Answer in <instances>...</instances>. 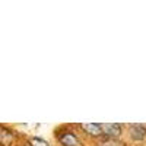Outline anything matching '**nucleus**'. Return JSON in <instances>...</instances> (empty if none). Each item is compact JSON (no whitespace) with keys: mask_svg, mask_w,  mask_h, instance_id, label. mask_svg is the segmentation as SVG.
Instances as JSON below:
<instances>
[{"mask_svg":"<svg viewBox=\"0 0 146 146\" xmlns=\"http://www.w3.org/2000/svg\"><path fill=\"white\" fill-rule=\"evenodd\" d=\"M12 139H13V135L9 130H6L5 127H0V143L9 145L12 142Z\"/></svg>","mask_w":146,"mask_h":146,"instance_id":"nucleus-4","label":"nucleus"},{"mask_svg":"<svg viewBox=\"0 0 146 146\" xmlns=\"http://www.w3.org/2000/svg\"><path fill=\"white\" fill-rule=\"evenodd\" d=\"M82 129L85 131H88V135H91V136H100V135H102V126L96 124V123L82 124Z\"/></svg>","mask_w":146,"mask_h":146,"instance_id":"nucleus-3","label":"nucleus"},{"mask_svg":"<svg viewBox=\"0 0 146 146\" xmlns=\"http://www.w3.org/2000/svg\"><path fill=\"white\" fill-rule=\"evenodd\" d=\"M31 146H48V143L42 139H38V137H34L31 139Z\"/></svg>","mask_w":146,"mask_h":146,"instance_id":"nucleus-6","label":"nucleus"},{"mask_svg":"<svg viewBox=\"0 0 146 146\" xmlns=\"http://www.w3.org/2000/svg\"><path fill=\"white\" fill-rule=\"evenodd\" d=\"M100 146H123V143H120L117 140H113V139H108L105 142H101Z\"/></svg>","mask_w":146,"mask_h":146,"instance_id":"nucleus-7","label":"nucleus"},{"mask_svg":"<svg viewBox=\"0 0 146 146\" xmlns=\"http://www.w3.org/2000/svg\"><path fill=\"white\" fill-rule=\"evenodd\" d=\"M102 133H105L107 136H118L120 133H121V127L115 123H108V124H104L102 126Z\"/></svg>","mask_w":146,"mask_h":146,"instance_id":"nucleus-2","label":"nucleus"},{"mask_svg":"<svg viewBox=\"0 0 146 146\" xmlns=\"http://www.w3.org/2000/svg\"><path fill=\"white\" fill-rule=\"evenodd\" d=\"M131 136L135 139H143L145 137V129L140 126H135L131 129Z\"/></svg>","mask_w":146,"mask_h":146,"instance_id":"nucleus-5","label":"nucleus"},{"mask_svg":"<svg viewBox=\"0 0 146 146\" xmlns=\"http://www.w3.org/2000/svg\"><path fill=\"white\" fill-rule=\"evenodd\" d=\"M60 142L64 146H82L80 140L73 135V133H63V135L60 136Z\"/></svg>","mask_w":146,"mask_h":146,"instance_id":"nucleus-1","label":"nucleus"}]
</instances>
